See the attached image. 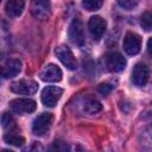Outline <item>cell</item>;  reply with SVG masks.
Instances as JSON below:
<instances>
[{
  "label": "cell",
  "mask_w": 152,
  "mask_h": 152,
  "mask_svg": "<svg viewBox=\"0 0 152 152\" xmlns=\"http://www.w3.org/2000/svg\"><path fill=\"white\" fill-rule=\"evenodd\" d=\"M25 7V0H8V2L6 4V13L14 18V17H19Z\"/></svg>",
  "instance_id": "cell-15"
},
{
  "label": "cell",
  "mask_w": 152,
  "mask_h": 152,
  "mask_svg": "<svg viewBox=\"0 0 152 152\" xmlns=\"http://www.w3.org/2000/svg\"><path fill=\"white\" fill-rule=\"evenodd\" d=\"M56 56L57 58L63 63V65L69 70H75L77 68V61L70 50V48L65 45H61L56 49Z\"/></svg>",
  "instance_id": "cell-6"
},
{
  "label": "cell",
  "mask_w": 152,
  "mask_h": 152,
  "mask_svg": "<svg viewBox=\"0 0 152 152\" xmlns=\"http://www.w3.org/2000/svg\"><path fill=\"white\" fill-rule=\"evenodd\" d=\"M77 108L81 114H87V115H93L99 113L102 109V104L99 100H96L94 96L86 95L82 96L77 100Z\"/></svg>",
  "instance_id": "cell-1"
},
{
  "label": "cell",
  "mask_w": 152,
  "mask_h": 152,
  "mask_svg": "<svg viewBox=\"0 0 152 152\" xmlns=\"http://www.w3.org/2000/svg\"><path fill=\"white\" fill-rule=\"evenodd\" d=\"M44 82H59L62 80V70L56 64H48L39 74Z\"/></svg>",
  "instance_id": "cell-13"
},
{
  "label": "cell",
  "mask_w": 152,
  "mask_h": 152,
  "mask_svg": "<svg viewBox=\"0 0 152 152\" xmlns=\"http://www.w3.org/2000/svg\"><path fill=\"white\" fill-rule=\"evenodd\" d=\"M31 12L34 18L39 20H45L51 13V6L49 0H34L31 6Z\"/></svg>",
  "instance_id": "cell-10"
},
{
  "label": "cell",
  "mask_w": 152,
  "mask_h": 152,
  "mask_svg": "<svg viewBox=\"0 0 152 152\" xmlns=\"http://www.w3.org/2000/svg\"><path fill=\"white\" fill-rule=\"evenodd\" d=\"M148 81V68L144 63H138L132 71V82L138 86L142 87Z\"/></svg>",
  "instance_id": "cell-12"
},
{
  "label": "cell",
  "mask_w": 152,
  "mask_h": 152,
  "mask_svg": "<svg viewBox=\"0 0 152 152\" xmlns=\"http://www.w3.org/2000/svg\"><path fill=\"white\" fill-rule=\"evenodd\" d=\"M52 119L53 118H52L51 113H42L40 115H38L34 119L33 124H32V132H33V134H36V135H44L49 131V128H50V126L52 124Z\"/></svg>",
  "instance_id": "cell-5"
},
{
  "label": "cell",
  "mask_w": 152,
  "mask_h": 152,
  "mask_svg": "<svg viewBox=\"0 0 152 152\" xmlns=\"http://www.w3.org/2000/svg\"><path fill=\"white\" fill-rule=\"evenodd\" d=\"M112 86H109L108 83H102V84H100L99 86V91L102 94V95H107L110 90H112Z\"/></svg>",
  "instance_id": "cell-21"
},
{
  "label": "cell",
  "mask_w": 152,
  "mask_h": 152,
  "mask_svg": "<svg viewBox=\"0 0 152 152\" xmlns=\"http://www.w3.org/2000/svg\"><path fill=\"white\" fill-rule=\"evenodd\" d=\"M104 64L107 66V69L112 72H119L121 70L125 69L126 66V59L125 57L119 53V52H115V51H112V52H108L106 56H104Z\"/></svg>",
  "instance_id": "cell-3"
},
{
  "label": "cell",
  "mask_w": 152,
  "mask_h": 152,
  "mask_svg": "<svg viewBox=\"0 0 152 152\" xmlns=\"http://www.w3.org/2000/svg\"><path fill=\"white\" fill-rule=\"evenodd\" d=\"M52 148H53V150H66L68 146H66L63 141H55Z\"/></svg>",
  "instance_id": "cell-22"
},
{
  "label": "cell",
  "mask_w": 152,
  "mask_h": 152,
  "mask_svg": "<svg viewBox=\"0 0 152 152\" xmlns=\"http://www.w3.org/2000/svg\"><path fill=\"white\" fill-rule=\"evenodd\" d=\"M118 4L125 10H133L138 5V0H118Z\"/></svg>",
  "instance_id": "cell-20"
},
{
  "label": "cell",
  "mask_w": 152,
  "mask_h": 152,
  "mask_svg": "<svg viewBox=\"0 0 152 152\" xmlns=\"http://www.w3.org/2000/svg\"><path fill=\"white\" fill-rule=\"evenodd\" d=\"M11 90L20 95H32L38 90V83L33 80H20L11 84Z\"/></svg>",
  "instance_id": "cell-4"
},
{
  "label": "cell",
  "mask_w": 152,
  "mask_h": 152,
  "mask_svg": "<svg viewBox=\"0 0 152 152\" xmlns=\"http://www.w3.org/2000/svg\"><path fill=\"white\" fill-rule=\"evenodd\" d=\"M21 70V62L17 58H12L6 61V63L0 69V75L5 78L14 77L17 76Z\"/></svg>",
  "instance_id": "cell-14"
},
{
  "label": "cell",
  "mask_w": 152,
  "mask_h": 152,
  "mask_svg": "<svg viewBox=\"0 0 152 152\" xmlns=\"http://www.w3.org/2000/svg\"><path fill=\"white\" fill-rule=\"evenodd\" d=\"M82 5L87 11H97L103 5V0H83Z\"/></svg>",
  "instance_id": "cell-17"
},
{
  "label": "cell",
  "mask_w": 152,
  "mask_h": 152,
  "mask_svg": "<svg viewBox=\"0 0 152 152\" xmlns=\"http://www.w3.org/2000/svg\"><path fill=\"white\" fill-rule=\"evenodd\" d=\"M63 94V89L55 87V86H49L43 89L42 91V102L44 106L48 107H55L57 102L59 101L61 96Z\"/></svg>",
  "instance_id": "cell-7"
},
{
  "label": "cell",
  "mask_w": 152,
  "mask_h": 152,
  "mask_svg": "<svg viewBox=\"0 0 152 152\" xmlns=\"http://www.w3.org/2000/svg\"><path fill=\"white\" fill-rule=\"evenodd\" d=\"M106 20L103 18H101L100 15H94L90 18L89 23H88V27H89V31L93 36L94 39H100L102 37V34L104 33L106 31Z\"/></svg>",
  "instance_id": "cell-11"
},
{
  "label": "cell",
  "mask_w": 152,
  "mask_h": 152,
  "mask_svg": "<svg viewBox=\"0 0 152 152\" xmlns=\"http://www.w3.org/2000/svg\"><path fill=\"white\" fill-rule=\"evenodd\" d=\"M140 23H141L142 28H145V31H150L151 30V26H152V14L150 12H145L141 15Z\"/></svg>",
  "instance_id": "cell-18"
},
{
  "label": "cell",
  "mask_w": 152,
  "mask_h": 152,
  "mask_svg": "<svg viewBox=\"0 0 152 152\" xmlns=\"http://www.w3.org/2000/svg\"><path fill=\"white\" fill-rule=\"evenodd\" d=\"M4 139H5V141H6L7 144L13 145V146H17V147L23 146L24 142H25L24 137H21L20 134H17V133H14V132L7 133V134L4 137Z\"/></svg>",
  "instance_id": "cell-16"
},
{
  "label": "cell",
  "mask_w": 152,
  "mask_h": 152,
  "mask_svg": "<svg viewBox=\"0 0 152 152\" xmlns=\"http://www.w3.org/2000/svg\"><path fill=\"white\" fill-rule=\"evenodd\" d=\"M68 36L69 39L78 46H82L84 43V31H83V24L80 18H74L69 30H68Z\"/></svg>",
  "instance_id": "cell-2"
},
{
  "label": "cell",
  "mask_w": 152,
  "mask_h": 152,
  "mask_svg": "<svg viewBox=\"0 0 152 152\" xmlns=\"http://www.w3.org/2000/svg\"><path fill=\"white\" fill-rule=\"evenodd\" d=\"M122 45H124V50L126 51L127 55H131V56L137 55L141 48V38L137 33L128 32V33H126V36L124 38Z\"/></svg>",
  "instance_id": "cell-9"
},
{
  "label": "cell",
  "mask_w": 152,
  "mask_h": 152,
  "mask_svg": "<svg viewBox=\"0 0 152 152\" xmlns=\"http://www.w3.org/2000/svg\"><path fill=\"white\" fill-rule=\"evenodd\" d=\"M0 2H1V0H0Z\"/></svg>",
  "instance_id": "cell-23"
},
{
  "label": "cell",
  "mask_w": 152,
  "mask_h": 152,
  "mask_svg": "<svg viewBox=\"0 0 152 152\" xmlns=\"http://www.w3.org/2000/svg\"><path fill=\"white\" fill-rule=\"evenodd\" d=\"M1 124H2V127L4 128H12L14 127V119L11 114L8 113H4L2 116H1Z\"/></svg>",
  "instance_id": "cell-19"
},
{
  "label": "cell",
  "mask_w": 152,
  "mask_h": 152,
  "mask_svg": "<svg viewBox=\"0 0 152 152\" xmlns=\"http://www.w3.org/2000/svg\"><path fill=\"white\" fill-rule=\"evenodd\" d=\"M10 107L14 113L23 115L34 112L37 104L32 99H15L11 101Z\"/></svg>",
  "instance_id": "cell-8"
}]
</instances>
